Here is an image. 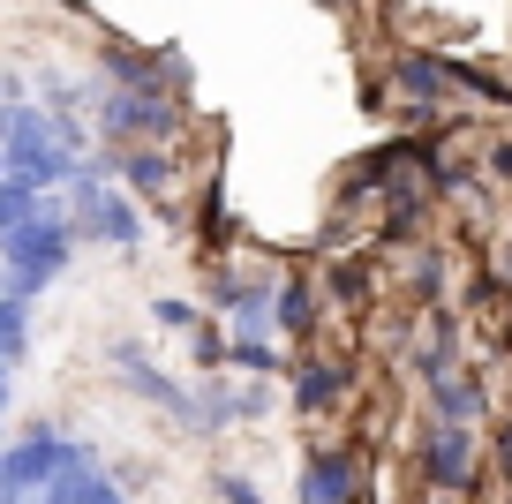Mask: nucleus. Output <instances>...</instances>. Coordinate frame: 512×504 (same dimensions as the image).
Returning <instances> with one entry per match:
<instances>
[{"mask_svg": "<svg viewBox=\"0 0 512 504\" xmlns=\"http://www.w3.org/2000/svg\"><path fill=\"white\" fill-rule=\"evenodd\" d=\"M362 504H369V497H362Z\"/></svg>", "mask_w": 512, "mask_h": 504, "instance_id": "29", "label": "nucleus"}, {"mask_svg": "<svg viewBox=\"0 0 512 504\" xmlns=\"http://www.w3.org/2000/svg\"><path fill=\"white\" fill-rule=\"evenodd\" d=\"M226 354H234V331H226V324H211V316H204V324L189 331V362L211 377V369H226Z\"/></svg>", "mask_w": 512, "mask_h": 504, "instance_id": "17", "label": "nucleus"}, {"mask_svg": "<svg viewBox=\"0 0 512 504\" xmlns=\"http://www.w3.org/2000/svg\"><path fill=\"white\" fill-rule=\"evenodd\" d=\"M68 429L61 422H23V437L0 452V474H8V504H38V489L61 474V459H68Z\"/></svg>", "mask_w": 512, "mask_h": 504, "instance_id": "4", "label": "nucleus"}, {"mask_svg": "<svg viewBox=\"0 0 512 504\" xmlns=\"http://www.w3.org/2000/svg\"><path fill=\"white\" fill-rule=\"evenodd\" d=\"M422 504H475V497H460V489H430Z\"/></svg>", "mask_w": 512, "mask_h": 504, "instance_id": "25", "label": "nucleus"}, {"mask_svg": "<svg viewBox=\"0 0 512 504\" xmlns=\"http://www.w3.org/2000/svg\"><path fill=\"white\" fill-rule=\"evenodd\" d=\"M407 294L422 301V309H445V286H452V256H437V249H415L407 256Z\"/></svg>", "mask_w": 512, "mask_h": 504, "instance_id": "15", "label": "nucleus"}, {"mask_svg": "<svg viewBox=\"0 0 512 504\" xmlns=\"http://www.w3.org/2000/svg\"><path fill=\"white\" fill-rule=\"evenodd\" d=\"M294 497H302V504H362V497H369L362 452H354V444H309Z\"/></svg>", "mask_w": 512, "mask_h": 504, "instance_id": "6", "label": "nucleus"}, {"mask_svg": "<svg viewBox=\"0 0 512 504\" xmlns=\"http://www.w3.org/2000/svg\"><path fill=\"white\" fill-rule=\"evenodd\" d=\"M497 467H505V482H512V407L497 414Z\"/></svg>", "mask_w": 512, "mask_h": 504, "instance_id": "23", "label": "nucleus"}, {"mask_svg": "<svg viewBox=\"0 0 512 504\" xmlns=\"http://www.w3.org/2000/svg\"><path fill=\"white\" fill-rule=\"evenodd\" d=\"M0 181H8V158H0Z\"/></svg>", "mask_w": 512, "mask_h": 504, "instance_id": "27", "label": "nucleus"}, {"mask_svg": "<svg viewBox=\"0 0 512 504\" xmlns=\"http://www.w3.org/2000/svg\"><path fill=\"white\" fill-rule=\"evenodd\" d=\"M482 174L490 181H512V136L497 128V136H482Z\"/></svg>", "mask_w": 512, "mask_h": 504, "instance_id": "20", "label": "nucleus"}, {"mask_svg": "<svg viewBox=\"0 0 512 504\" xmlns=\"http://www.w3.org/2000/svg\"><path fill=\"white\" fill-rule=\"evenodd\" d=\"M181 121H189V106L174 91H121V83L98 91V128L113 143H174Z\"/></svg>", "mask_w": 512, "mask_h": 504, "instance_id": "3", "label": "nucleus"}, {"mask_svg": "<svg viewBox=\"0 0 512 504\" xmlns=\"http://www.w3.org/2000/svg\"><path fill=\"white\" fill-rule=\"evenodd\" d=\"M106 151H113V181H121L136 204L174 211V174H181L174 143H106Z\"/></svg>", "mask_w": 512, "mask_h": 504, "instance_id": "7", "label": "nucleus"}, {"mask_svg": "<svg viewBox=\"0 0 512 504\" xmlns=\"http://www.w3.org/2000/svg\"><path fill=\"white\" fill-rule=\"evenodd\" d=\"M151 324L174 331V339H189V331L204 324V309H196V301H151Z\"/></svg>", "mask_w": 512, "mask_h": 504, "instance_id": "19", "label": "nucleus"}, {"mask_svg": "<svg viewBox=\"0 0 512 504\" xmlns=\"http://www.w3.org/2000/svg\"><path fill=\"white\" fill-rule=\"evenodd\" d=\"M324 286H332L347 309H362L369 294H377V279H369V264H354V256H339V264H324Z\"/></svg>", "mask_w": 512, "mask_h": 504, "instance_id": "18", "label": "nucleus"}, {"mask_svg": "<svg viewBox=\"0 0 512 504\" xmlns=\"http://www.w3.org/2000/svg\"><path fill=\"white\" fill-rule=\"evenodd\" d=\"M272 331H287L294 347H309V339H317V286H309L302 271H287V279H279V301H272Z\"/></svg>", "mask_w": 512, "mask_h": 504, "instance_id": "12", "label": "nucleus"}, {"mask_svg": "<svg viewBox=\"0 0 512 504\" xmlns=\"http://www.w3.org/2000/svg\"><path fill=\"white\" fill-rule=\"evenodd\" d=\"M38 504H128V489L106 474V459H98V444H68L61 474H53L46 489H38Z\"/></svg>", "mask_w": 512, "mask_h": 504, "instance_id": "9", "label": "nucleus"}, {"mask_svg": "<svg viewBox=\"0 0 512 504\" xmlns=\"http://www.w3.org/2000/svg\"><path fill=\"white\" fill-rule=\"evenodd\" d=\"M422 324H430V331H422V347H415V377L430 384V377H445V369L460 362V316H452V309H430Z\"/></svg>", "mask_w": 512, "mask_h": 504, "instance_id": "14", "label": "nucleus"}, {"mask_svg": "<svg viewBox=\"0 0 512 504\" xmlns=\"http://www.w3.org/2000/svg\"><path fill=\"white\" fill-rule=\"evenodd\" d=\"M490 279L512 294V241H497V249H490Z\"/></svg>", "mask_w": 512, "mask_h": 504, "instance_id": "24", "label": "nucleus"}, {"mask_svg": "<svg viewBox=\"0 0 512 504\" xmlns=\"http://www.w3.org/2000/svg\"><path fill=\"white\" fill-rule=\"evenodd\" d=\"M68 226H76V241H98V249H121V256L144 249V204L98 166H76V181H68Z\"/></svg>", "mask_w": 512, "mask_h": 504, "instance_id": "1", "label": "nucleus"}, {"mask_svg": "<svg viewBox=\"0 0 512 504\" xmlns=\"http://www.w3.org/2000/svg\"><path fill=\"white\" fill-rule=\"evenodd\" d=\"M482 414H490V392H482L475 369H445V377H430V422H460V429H475Z\"/></svg>", "mask_w": 512, "mask_h": 504, "instance_id": "11", "label": "nucleus"}, {"mask_svg": "<svg viewBox=\"0 0 512 504\" xmlns=\"http://www.w3.org/2000/svg\"><path fill=\"white\" fill-rule=\"evenodd\" d=\"M226 369H241V377H264V384H279L294 369V354L279 347L272 331H234V354H226Z\"/></svg>", "mask_w": 512, "mask_h": 504, "instance_id": "13", "label": "nucleus"}, {"mask_svg": "<svg viewBox=\"0 0 512 504\" xmlns=\"http://www.w3.org/2000/svg\"><path fill=\"white\" fill-rule=\"evenodd\" d=\"M106 354H113V369H121V384H128V392H136V399H151V407H159L166 422L196 429V392H181V384L166 377L159 362H144V347H136V339H113Z\"/></svg>", "mask_w": 512, "mask_h": 504, "instance_id": "8", "label": "nucleus"}, {"mask_svg": "<svg viewBox=\"0 0 512 504\" xmlns=\"http://www.w3.org/2000/svg\"><path fill=\"white\" fill-rule=\"evenodd\" d=\"M8 377H16V369L0 362V414H8V399H16V384H8Z\"/></svg>", "mask_w": 512, "mask_h": 504, "instance_id": "26", "label": "nucleus"}, {"mask_svg": "<svg viewBox=\"0 0 512 504\" xmlns=\"http://www.w3.org/2000/svg\"><path fill=\"white\" fill-rule=\"evenodd\" d=\"M0 362L8 369L31 362V301L23 294H0Z\"/></svg>", "mask_w": 512, "mask_h": 504, "instance_id": "16", "label": "nucleus"}, {"mask_svg": "<svg viewBox=\"0 0 512 504\" xmlns=\"http://www.w3.org/2000/svg\"><path fill=\"white\" fill-rule=\"evenodd\" d=\"M475 467H482L475 429H460V422H430L422 429V444H415L422 489H460V497H475Z\"/></svg>", "mask_w": 512, "mask_h": 504, "instance_id": "5", "label": "nucleus"}, {"mask_svg": "<svg viewBox=\"0 0 512 504\" xmlns=\"http://www.w3.org/2000/svg\"><path fill=\"white\" fill-rule=\"evenodd\" d=\"M68 256H76V226H68V204H53L46 219H31L23 234L0 241V294L38 301L68 271Z\"/></svg>", "mask_w": 512, "mask_h": 504, "instance_id": "2", "label": "nucleus"}, {"mask_svg": "<svg viewBox=\"0 0 512 504\" xmlns=\"http://www.w3.org/2000/svg\"><path fill=\"white\" fill-rule=\"evenodd\" d=\"M219 497L226 504H264V489H256L249 474H219Z\"/></svg>", "mask_w": 512, "mask_h": 504, "instance_id": "22", "label": "nucleus"}, {"mask_svg": "<svg viewBox=\"0 0 512 504\" xmlns=\"http://www.w3.org/2000/svg\"><path fill=\"white\" fill-rule=\"evenodd\" d=\"M287 384H294V414L302 422H317V414H332V407H347V384H354V369L339 362V354H294V369H287Z\"/></svg>", "mask_w": 512, "mask_h": 504, "instance_id": "10", "label": "nucleus"}, {"mask_svg": "<svg viewBox=\"0 0 512 504\" xmlns=\"http://www.w3.org/2000/svg\"><path fill=\"white\" fill-rule=\"evenodd\" d=\"M0 452H8V444H0Z\"/></svg>", "mask_w": 512, "mask_h": 504, "instance_id": "28", "label": "nucleus"}, {"mask_svg": "<svg viewBox=\"0 0 512 504\" xmlns=\"http://www.w3.org/2000/svg\"><path fill=\"white\" fill-rule=\"evenodd\" d=\"M272 384H264V377H256V384H241V422H264V414H272Z\"/></svg>", "mask_w": 512, "mask_h": 504, "instance_id": "21", "label": "nucleus"}]
</instances>
